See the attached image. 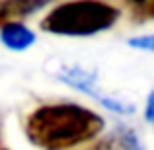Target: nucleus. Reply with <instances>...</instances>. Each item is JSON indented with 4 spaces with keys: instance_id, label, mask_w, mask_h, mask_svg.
Returning a JSON list of instances; mask_svg holds the SVG:
<instances>
[{
    "instance_id": "nucleus-8",
    "label": "nucleus",
    "mask_w": 154,
    "mask_h": 150,
    "mask_svg": "<svg viewBox=\"0 0 154 150\" xmlns=\"http://www.w3.org/2000/svg\"><path fill=\"white\" fill-rule=\"evenodd\" d=\"M144 119L154 127V90L148 94V99H146V107H144Z\"/></svg>"
},
{
    "instance_id": "nucleus-3",
    "label": "nucleus",
    "mask_w": 154,
    "mask_h": 150,
    "mask_svg": "<svg viewBox=\"0 0 154 150\" xmlns=\"http://www.w3.org/2000/svg\"><path fill=\"white\" fill-rule=\"evenodd\" d=\"M59 80H63L64 84H68V86L74 88V90L94 98L98 103H102L109 111H115V113H131L133 111L131 105H125L121 99L109 98L107 94H103V92L100 90L94 72H88L80 66H68V68H63V72L59 74Z\"/></svg>"
},
{
    "instance_id": "nucleus-2",
    "label": "nucleus",
    "mask_w": 154,
    "mask_h": 150,
    "mask_svg": "<svg viewBox=\"0 0 154 150\" xmlns=\"http://www.w3.org/2000/svg\"><path fill=\"white\" fill-rule=\"evenodd\" d=\"M119 14V8L103 0H70L53 8L41 22V29L53 35L90 37L111 29Z\"/></svg>"
},
{
    "instance_id": "nucleus-1",
    "label": "nucleus",
    "mask_w": 154,
    "mask_h": 150,
    "mask_svg": "<svg viewBox=\"0 0 154 150\" xmlns=\"http://www.w3.org/2000/svg\"><path fill=\"white\" fill-rule=\"evenodd\" d=\"M100 113L72 101L43 103L27 115L26 135L41 150H68L94 140L103 131Z\"/></svg>"
},
{
    "instance_id": "nucleus-4",
    "label": "nucleus",
    "mask_w": 154,
    "mask_h": 150,
    "mask_svg": "<svg viewBox=\"0 0 154 150\" xmlns=\"http://www.w3.org/2000/svg\"><path fill=\"white\" fill-rule=\"evenodd\" d=\"M55 0H4L0 2V27L6 23L20 22L22 18L39 12Z\"/></svg>"
},
{
    "instance_id": "nucleus-9",
    "label": "nucleus",
    "mask_w": 154,
    "mask_h": 150,
    "mask_svg": "<svg viewBox=\"0 0 154 150\" xmlns=\"http://www.w3.org/2000/svg\"><path fill=\"white\" fill-rule=\"evenodd\" d=\"M129 2L133 4V8H139V6H143L144 2H148V0H129Z\"/></svg>"
},
{
    "instance_id": "nucleus-7",
    "label": "nucleus",
    "mask_w": 154,
    "mask_h": 150,
    "mask_svg": "<svg viewBox=\"0 0 154 150\" xmlns=\"http://www.w3.org/2000/svg\"><path fill=\"white\" fill-rule=\"evenodd\" d=\"M135 18L139 20H154V0H148L143 6L135 8Z\"/></svg>"
},
{
    "instance_id": "nucleus-5",
    "label": "nucleus",
    "mask_w": 154,
    "mask_h": 150,
    "mask_svg": "<svg viewBox=\"0 0 154 150\" xmlns=\"http://www.w3.org/2000/svg\"><path fill=\"white\" fill-rule=\"evenodd\" d=\"M0 41L6 49L20 53L29 49L35 43V33L27 26H23L22 22H14L0 27Z\"/></svg>"
},
{
    "instance_id": "nucleus-6",
    "label": "nucleus",
    "mask_w": 154,
    "mask_h": 150,
    "mask_svg": "<svg viewBox=\"0 0 154 150\" xmlns=\"http://www.w3.org/2000/svg\"><path fill=\"white\" fill-rule=\"evenodd\" d=\"M129 47L139 51H150L154 53V35H140V37L129 39Z\"/></svg>"
},
{
    "instance_id": "nucleus-10",
    "label": "nucleus",
    "mask_w": 154,
    "mask_h": 150,
    "mask_svg": "<svg viewBox=\"0 0 154 150\" xmlns=\"http://www.w3.org/2000/svg\"><path fill=\"white\" fill-rule=\"evenodd\" d=\"M0 150H8V148H4V146H0Z\"/></svg>"
}]
</instances>
